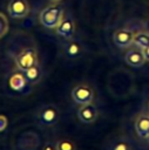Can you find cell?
<instances>
[{
  "instance_id": "1",
  "label": "cell",
  "mask_w": 149,
  "mask_h": 150,
  "mask_svg": "<svg viewBox=\"0 0 149 150\" xmlns=\"http://www.w3.org/2000/svg\"><path fill=\"white\" fill-rule=\"evenodd\" d=\"M63 18H65L63 8L60 5L54 4V5H48L40 12L39 22L48 29H55L61 23Z\"/></svg>"
},
{
  "instance_id": "2",
  "label": "cell",
  "mask_w": 149,
  "mask_h": 150,
  "mask_svg": "<svg viewBox=\"0 0 149 150\" xmlns=\"http://www.w3.org/2000/svg\"><path fill=\"white\" fill-rule=\"evenodd\" d=\"M60 111L56 105L52 103L42 104L35 111V122L43 128H50L59 123Z\"/></svg>"
},
{
  "instance_id": "3",
  "label": "cell",
  "mask_w": 149,
  "mask_h": 150,
  "mask_svg": "<svg viewBox=\"0 0 149 150\" xmlns=\"http://www.w3.org/2000/svg\"><path fill=\"white\" fill-rule=\"evenodd\" d=\"M13 59L16 68L21 71H26L28 68L39 63L38 50L35 47H32V46L25 47L20 49L16 54H13Z\"/></svg>"
},
{
  "instance_id": "4",
  "label": "cell",
  "mask_w": 149,
  "mask_h": 150,
  "mask_svg": "<svg viewBox=\"0 0 149 150\" xmlns=\"http://www.w3.org/2000/svg\"><path fill=\"white\" fill-rule=\"evenodd\" d=\"M72 98L77 105H83L88 103H93L94 97H95V91L93 87L88 83H77L73 89H72Z\"/></svg>"
},
{
  "instance_id": "5",
  "label": "cell",
  "mask_w": 149,
  "mask_h": 150,
  "mask_svg": "<svg viewBox=\"0 0 149 150\" xmlns=\"http://www.w3.org/2000/svg\"><path fill=\"white\" fill-rule=\"evenodd\" d=\"M134 35H135L134 29H131L129 27H122V28H118L114 32L113 41L118 48L126 49V48H129V47L133 46Z\"/></svg>"
},
{
  "instance_id": "6",
  "label": "cell",
  "mask_w": 149,
  "mask_h": 150,
  "mask_svg": "<svg viewBox=\"0 0 149 150\" xmlns=\"http://www.w3.org/2000/svg\"><path fill=\"white\" fill-rule=\"evenodd\" d=\"M76 116L82 124H93L97 121L100 116V111L95 104L88 103V104L79 105L76 110Z\"/></svg>"
},
{
  "instance_id": "7",
  "label": "cell",
  "mask_w": 149,
  "mask_h": 150,
  "mask_svg": "<svg viewBox=\"0 0 149 150\" xmlns=\"http://www.w3.org/2000/svg\"><path fill=\"white\" fill-rule=\"evenodd\" d=\"M31 7L27 0H11L7 6L8 14L14 19H22L29 14Z\"/></svg>"
},
{
  "instance_id": "8",
  "label": "cell",
  "mask_w": 149,
  "mask_h": 150,
  "mask_svg": "<svg viewBox=\"0 0 149 150\" xmlns=\"http://www.w3.org/2000/svg\"><path fill=\"white\" fill-rule=\"evenodd\" d=\"M82 53H83V45L74 38L66 40L65 43L62 45V54L65 57L69 60H75L80 57Z\"/></svg>"
},
{
  "instance_id": "9",
  "label": "cell",
  "mask_w": 149,
  "mask_h": 150,
  "mask_svg": "<svg viewBox=\"0 0 149 150\" xmlns=\"http://www.w3.org/2000/svg\"><path fill=\"white\" fill-rule=\"evenodd\" d=\"M124 61L128 66L133 68H140L144 66V63L147 62L142 49L136 46H131L128 48V50L124 54Z\"/></svg>"
},
{
  "instance_id": "10",
  "label": "cell",
  "mask_w": 149,
  "mask_h": 150,
  "mask_svg": "<svg viewBox=\"0 0 149 150\" xmlns=\"http://www.w3.org/2000/svg\"><path fill=\"white\" fill-rule=\"evenodd\" d=\"M40 145V137L36 132L27 131L21 135L18 142L19 150H36Z\"/></svg>"
},
{
  "instance_id": "11",
  "label": "cell",
  "mask_w": 149,
  "mask_h": 150,
  "mask_svg": "<svg viewBox=\"0 0 149 150\" xmlns=\"http://www.w3.org/2000/svg\"><path fill=\"white\" fill-rule=\"evenodd\" d=\"M134 129L137 136L142 139H145L149 135V112H140L135 117Z\"/></svg>"
},
{
  "instance_id": "12",
  "label": "cell",
  "mask_w": 149,
  "mask_h": 150,
  "mask_svg": "<svg viewBox=\"0 0 149 150\" xmlns=\"http://www.w3.org/2000/svg\"><path fill=\"white\" fill-rule=\"evenodd\" d=\"M55 33L65 40L74 38V34H75V22H74V20L70 16L63 18L61 23L55 28Z\"/></svg>"
},
{
  "instance_id": "13",
  "label": "cell",
  "mask_w": 149,
  "mask_h": 150,
  "mask_svg": "<svg viewBox=\"0 0 149 150\" xmlns=\"http://www.w3.org/2000/svg\"><path fill=\"white\" fill-rule=\"evenodd\" d=\"M8 84L11 87V89H13L14 91H25L31 86V83L26 79L23 71H21V70L16 71V73H13L9 76Z\"/></svg>"
},
{
  "instance_id": "14",
  "label": "cell",
  "mask_w": 149,
  "mask_h": 150,
  "mask_svg": "<svg viewBox=\"0 0 149 150\" xmlns=\"http://www.w3.org/2000/svg\"><path fill=\"white\" fill-rule=\"evenodd\" d=\"M107 150H134V144L127 135H118L110 142Z\"/></svg>"
},
{
  "instance_id": "15",
  "label": "cell",
  "mask_w": 149,
  "mask_h": 150,
  "mask_svg": "<svg viewBox=\"0 0 149 150\" xmlns=\"http://www.w3.org/2000/svg\"><path fill=\"white\" fill-rule=\"evenodd\" d=\"M26 79L28 80V82L31 83V86H34L36 83L40 82L41 77H42V71H41V67H40V63L28 68L26 71H23Z\"/></svg>"
},
{
  "instance_id": "16",
  "label": "cell",
  "mask_w": 149,
  "mask_h": 150,
  "mask_svg": "<svg viewBox=\"0 0 149 150\" xmlns=\"http://www.w3.org/2000/svg\"><path fill=\"white\" fill-rule=\"evenodd\" d=\"M133 46H136V47H138L141 49H143L144 47L149 46V32L144 30V29L135 30Z\"/></svg>"
},
{
  "instance_id": "17",
  "label": "cell",
  "mask_w": 149,
  "mask_h": 150,
  "mask_svg": "<svg viewBox=\"0 0 149 150\" xmlns=\"http://www.w3.org/2000/svg\"><path fill=\"white\" fill-rule=\"evenodd\" d=\"M57 150H76V144L69 138H59L56 141Z\"/></svg>"
},
{
  "instance_id": "18",
  "label": "cell",
  "mask_w": 149,
  "mask_h": 150,
  "mask_svg": "<svg viewBox=\"0 0 149 150\" xmlns=\"http://www.w3.org/2000/svg\"><path fill=\"white\" fill-rule=\"evenodd\" d=\"M8 32V20L4 13L0 12V39L4 38Z\"/></svg>"
},
{
  "instance_id": "19",
  "label": "cell",
  "mask_w": 149,
  "mask_h": 150,
  "mask_svg": "<svg viewBox=\"0 0 149 150\" xmlns=\"http://www.w3.org/2000/svg\"><path fill=\"white\" fill-rule=\"evenodd\" d=\"M41 150H57L56 141H47V142L42 145Z\"/></svg>"
},
{
  "instance_id": "20",
  "label": "cell",
  "mask_w": 149,
  "mask_h": 150,
  "mask_svg": "<svg viewBox=\"0 0 149 150\" xmlns=\"http://www.w3.org/2000/svg\"><path fill=\"white\" fill-rule=\"evenodd\" d=\"M7 125H8V120H7V117H6L5 115L0 114V132L5 131L6 128H7Z\"/></svg>"
},
{
  "instance_id": "21",
  "label": "cell",
  "mask_w": 149,
  "mask_h": 150,
  "mask_svg": "<svg viewBox=\"0 0 149 150\" xmlns=\"http://www.w3.org/2000/svg\"><path fill=\"white\" fill-rule=\"evenodd\" d=\"M142 52H143V55H144V57H145V61L149 62V46L144 47V48L142 49Z\"/></svg>"
},
{
  "instance_id": "22",
  "label": "cell",
  "mask_w": 149,
  "mask_h": 150,
  "mask_svg": "<svg viewBox=\"0 0 149 150\" xmlns=\"http://www.w3.org/2000/svg\"><path fill=\"white\" fill-rule=\"evenodd\" d=\"M49 2H52V4H59L61 0H48Z\"/></svg>"
},
{
  "instance_id": "23",
  "label": "cell",
  "mask_w": 149,
  "mask_h": 150,
  "mask_svg": "<svg viewBox=\"0 0 149 150\" xmlns=\"http://www.w3.org/2000/svg\"><path fill=\"white\" fill-rule=\"evenodd\" d=\"M145 141H147V143H148V145H149V135H148V137L145 138Z\"/></svg>"
},
{
  "instance_id": "24",
  "label": "cell",
  "mask_w": 149,
  "mask_h": 150,
  "mask_svg": "<svg viewBox=\"0 0 149 150\" xmlns=\"http://www.w3.org/2000/svg\"><path fill=\"white\" fill-rule=\"evenodd\" d=\"M148 112H149V101H148Z\"/></svg>"
}]
</instances>
